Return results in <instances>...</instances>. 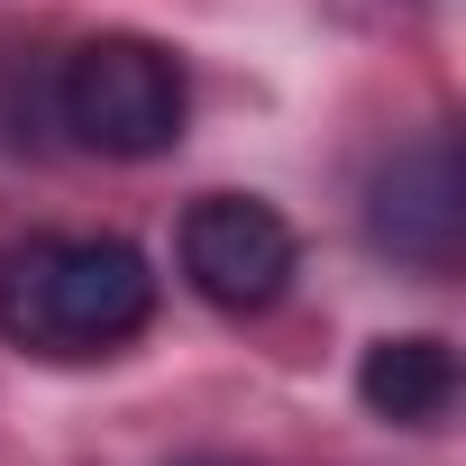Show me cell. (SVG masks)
<instances>
[{
    "label": "cell",
    "mask_w": 466,
    "mask_h": 466,
    "mask_svg": "<svg viewBox=\"0 0 466 466\" xmlns=\"http://www.w3.org/2000/svg\"><path fill=\"white\" fill-rule=\"evenodd\" d=\"M366 238L411 266V275H448L457 248H466V165H457V137H411L375 165L366 183Z\"/></svg>",
    "instance_id": "obj_4"
},
{
    "label": "cell",
    "mask_w": 466,
    "mask_h": 466,
    "mask_svg": "<svg viewBox=\"0 0 466 466\" xmlns=\"http://www.w3.org/2000/svg\"><path fill=\"white\" fill-rule=\"evenodd\" d=\"M56 110H65L74 147L137 165V156H165L183 137L192 92H183V65L156 37H83L56 74Z\"/></svg>",
    "instance_id": "obj_2"
},
{
    "label": "cell",
    "mask_w": 466,
    "mask_h": 466,
    "mask_svg": "<svg viewBox=\"0 0 466 466\" xmlns=\"http://www.w3.org/2000/svg\"><path fill=\"white\" fill-rule=\"evenodd\" d=\"M156 311V275L128 238H28L0 257V329L28 357H110Z\"/></svg>",
    "instance_id": "obj_1"
},
{
    "label": "cell",
    "mask_w": 466,
    "mask_h": 466,
    "mask_svg": "<svg viewBox=\"0 0 466 466\" xmlns=\"http://www.w3.org/2000/svg\"><path fill=\"white\" fill-rule=\"evenodd\" d=\"M302 275V238H293V219L257 192H210L183 210V284L228 311V320H248V311H275Z\"/></svg>",
    "instance_id": "obj_3"
},
{
    "label": "cell",
    "mask_w": 466,
    "mask_h": 466,
    "mask_svg": "<svg viewBox=\"0 0 466 466\" xmlns=\"http://www.w3.org/2000/svg\"><path fill=\"white\" fill-rule=\"evenodd\" d=\"M357 393H366L375 420H393V430H430V420H448V402H457V348L430 339V329H411V339H375L366 366H357Z\"/></svg>",
    "instance_id": "obj_5"
},
{
    "label": "cell",
    "mask_w": 466,
    "mask_h": 466,
    "mask_svg": "<svg viewBox=\"0 0 466 466\" xmlns=\"http://www.w3.org/2000/svg\"><path fill=\"white\" fill-rule=\"evenodd\" d=\"M183 466H228V457H183Z\"/></svg>",
    "instance_id": "obj_6"
}]
</instances>
